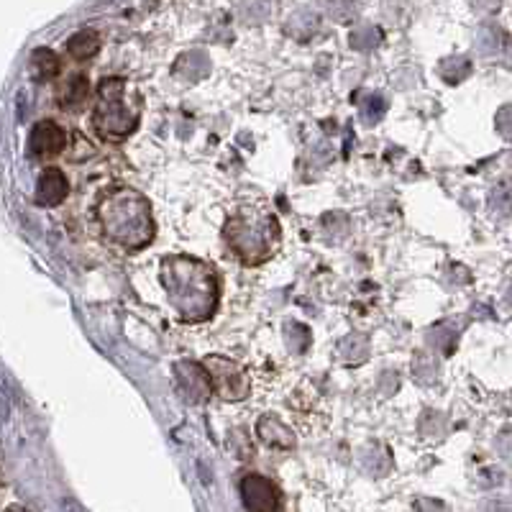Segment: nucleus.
Instances as JSON below:
<instances>
[{
  "label": "nucleus",
  "mask_w": 512,
  "mask_h": 512,
  "mask_svg": "<svg viewBox=\"0 0 512 512\" xmlns=\"http://www.w3.org/2000/svg\"><path fill=\"white\" fill-rule=\"evenodd\" d=\"M167 300L177 318L185 323H205L216 315L221 303V285L208 262L195 256L175 254L162 259L159 272Z\"/></svg>",
  "instance_id": "obj_1"
},
{
  "label": "nucleus",
  "mask_w": 512,
  "mask_h": 512,
  "mask_svg": "<svg viewBox=\"0 0 512 512\" xmlns=\"http://www.w3.org/2000/svg\"><path fill=\"white\" fill-rule=\"evenodd\" d=\"M100 231L113 246L123 251H139L154 241V213L152 203L144 192L134 187L116 185L98 200Z\"/></svg>",
  "instance_id": "obj_2"
},
{
  "label": "nucleus",
  "mask_w": 512,
  "mask_h": 512,
  "mask_svg": "<svg viewBox=\"0 0 512 512\" xmlns=\"http://www.w3.org/2000/svg\"><path fill=\"white\" fill-rule=\"evenodd\" d=\"M231 254L246 267H262L269 262L282 244V226L272 210L267 208H239L231 213L223 226Z\"/></svg>",
  "instance_id": "obj_3"
},
{
  "label": "nucleus",
  "mask_w": 512,
  "mask_h": 512,
  "mask_svg": "<svg viewBox=\"0 0 512 512\" xmlns=\"http://www.w3.org/2000/svg\"><path fill=\"white\" fill-rule=\"evenodd\" d=\"M141 123V95L121 77H105L98 85V103L93 108V128L103 141L128 139Z\"/></svg>",
  "instance_id": "obj_4"
},
{
  "label": "nucleus",
  "mask_w": 512,
  "mask_h": 512,
  "mask_svg": "<svg viewBox=\"0 0 512 512\" xmlns=\"http://www.w3.org/2000/svg\"><path fill=\"white\" fill-rule=\"evenodd\" d=\"M205 369L210 374V382H213V390L221 400L226 402H241L249 395V379L241 364H236L228 356L210 354L205 356Z\"/></svg>",
  "instance_id": "obj_5"
},
{
  "label": "nucleus",
  "mask_w": 512,
  "mask_h": 512,
  "mask_svg": "<svg viewBox=\"0 0 512 512\" xmlns=\"http://www.w3.org/2000/svg\"><path fill=\"white\" fill-rule=\"evenodd\" d=\"M175 379L177 390L185 397L190 405H203L213 395V382L205 369V364H195V361H177L175 364Z\"/></svg>",
  "instance_id": "obj_6"
},
{
  "label": "nucleus",
  "mask_w": 512,
  "mask_h": 512,
  "mask_svg": "<svg viewBox=\"0 0 512 512\" xmlns=\"http://www.w3.org/2000/svg\"><path fill=\"white\" fill-rule=\"evenodd\" d=\"M241 489V502H244L246 510L254 512H274L282 510V495L280 489L274 487V482H269L262 474H246L239 482Z\"/></svg>",
  "instance_id": "obj_7"
},
{
  "label": "nucleus",
  "mask_w": 512,
  "mask_h": 512,
  "mask_svg": "<svg viewBox=\"0 0 512 512\" xmlns=\"http://www.w3.org/2000/svg\"><path fill=\"white\" fill-rule=\"evenodd\" d=\"M29 154L34 159H52L57 154L64 152V146H67V134H64V128L54 121H39L34 128L29 131Z\"/></svg>",
  "instance_id": "obj_8"
},
{
  "label": "nucleus",
  "mask_w": 512,
  "mask_h": 512,
  "mask_svg": "<svg viewBox=\"0 0 512 512\" xmlns=\"http://www.w3.org/2000/svg\"><path fill=\"white\" fill-rule=\"evenodd\" d=\"M70 195V180L59 167H47L41 169L39 180H36V192L34 200L41 208H54V205H62Z\"/></svg>",
  "instance_id": "obj_9"
},
{
  "label": "nucleus",
  "mask_w": 512,
  "mask_h": 512,
  "mask_svg": "<svg viewBox=\"0 0 512 512\" xmlns=\"http://www.w3.org/2000/svg\"><path fill=\"white\" fill-rule=\"evenodd\" d=\"M256 438L267 448H277V451H292L297 446L295 433L274 415H262L256 420Z\"/></svg>",
  "instance_id": "obj_10"
},
{
  "label": "nucleus",
  "mask_w": 512,
  "mask_h": 512,
  "mask_svg": "<svg viewBox=\"0 0 512 512\" xmlns=\"http://www.w3.org/2000/svg\"><path fill=\"white\" fill-rule=\"evenodd\" d=\"M210 70H213L210 57L205 52H200V49L180 54L175 62V77L185 82V85H198V82H203L210 75Z\"/></svg>",
  "instance_id": "obj_11"
},
{
  "label": "nucleus",
  "mask_w": 512,
  "mask_h": 512,
  "mask_svg": "<svg viewBox=\"0 0 512 512\" xmlns=\"http://www.w3.org/2000/svg\"><path fill=\"white\" fill-rule=\"evenodd\" d=\"M461 336V323L459 320H441L431 331L425 333V341L433 351H441L443 356H451L456 351V341Z\"/></svg>",
  "instance_id": "obj_12"
},
{
  "label": "nucleus",
  "mask_w": 512,
  "mask_h": 512,
  "mask_svg": "<svg viewBox=\"0 0 512 512\" xmlns=\"http://www.w3.org/2000/svg\"><path fill=\"white\" fill-rule=\"evenodd\" d=\"M336 351L341 364H346V367H361L369 359V354H372L369 338L364 333H349V336H344L338 341Z\"/></svg>",
  "instance_id": "obj_13"
},
{
  "label": "nucleus",
  "mask_w": 512,
  "mask_h": 512,
  "mask_svg": "<svg viewBox=\"0 0 512 512\" xmlns=\"http://www.w3.org/2000/svg\"><path fill=\"white\" fill-rule=\"evenodd\" d=\"M67 52H70V57L77 59V62H88V59H93L95 54L100 52V34L93 29L77 31V34H72L70 41H67Z\"/></svg>",
  "instance_id": "obj_14"
},
{
  "label": "nucleus",
  "mask_w": 512,
  "mask_h": 512,
  "mask_svg": "<svg viewBox=\"0 0 512 512\" xmlns=\"http://www.w3.org/2000/svg\"><path fill=\"white\" fill-rule=\"evenodd\" d=\"M59 72H62V59H59L52 49H34V54H31V75H34L36 80L49 82L54 80Z\"/></svg>",
  "instance_id": "obj_15"
},
{
  "label": "nucleus",
  "mask_w": 512,
  "mask_h": 512,
  "mask_svg": "<svg viewBox=\"0 0 512 512\" xmlns=\"http://www.w3.org/2000/svg\"><path fill=\"white\" fill-rule=\"evenodd\" d=\"M90 98V82L85 75L70 77V82L59 90V105L64 111H77L85 100Z\"/></svg>",
  "instance_id": "obj_16"
},
{
  "label": "nucleus",
  "mask_w": 512,
  "mask_h": 512,
  "mask_svg": "<svg viewBox=\"0 0 512 512\" xmlns=\"http://www.w3.org/2000/svg\"><path fill=\"white\" fill-rule=\"evenodd\" d=\"M410 372H413V379L418 384H436L438 377H441L438 359L431 354V351H415Z\"/></svg>",
  "instance_id": "obj_17"
},
{
  "label": "nucleus",
  "mask_w": 512,
  "mask_h": 512,
  "mask_svg": "<svg viewBox=\"0 0 512 512\" xmlns=\"http://www.w3.org/2000/svg\"><path fill=\"white\" fill-rule=\"evenodd\" d=\"M472 70V62L466 57H446L438 64V75H441V80L448 82V85H461L466 77L472 75Z\"/></svg>",
  "instance_id": "obj_18"
},
{
  "label": "nucleus",
  "mask_w": 512,
  "mask_h": 512,
  "mask_svg": "<svg viewBox=\"0 0 512 512\" xmlns=\"http://www.w3.org/2000/svg\"><path fill=\"white\" fill-rule=\"evenodd\" d=\"M285 344L292 354H305L313 344V333L305 323H297V320H287L285 323Z\"/></svg>",
  "instance_id": "obj_19"
},
{
  "label": "nucleus",
  "mask_w": 512,
  "mask_h": 512,
  "mask_svg": "<svg viewBox=\"0 0 512 512\" xmlns=\"http://www.w3.org/2000/svg\"><path fill=\"white\" fill-rule=\"evenodd\" d=\"M364 469H367L372 477H387L392 472V454L387 448L372 446L364 451Z\"/></svg>",
  "instance_id": "obj_20"
},
{
  "label": "nucleus",
  "mask_w": 512,
  "mask_h": 512,
  "mask_svg": "<svg viewBox=\"0 0 512 512\" xmlns=\"http://www.w3.org/2000/svg\"><path fill=\"white\" fill-rule=\"evenodd\" d=\"M382 41L384 34L377 26H361V29H354L349 34V47L356 49V52H372Z\"/></svg>",
  "instance_id": "obj_21"
},
{
  "label": "nucleus",
  "mask_w": 512,
  "mask_h": 512,
  "mask_svg": "<svg viewBox=\"0 0 512 512\" xmlns=\"http://www.w3.org/2000/svg\"><path fill=\"white\" fill-rule=\"evenodd\" d=\"M315 31H318V18L313 13H295L285 26V34L297 41H308Z\"/></svg>",
  "instance_id": "obj_22"
},
{
  "label": "nucleus",
  "mask_w": 512,
  "mask_h": 512,
  "mask_svg": "<svg viewBox=\"0 0 512 512\" xmlns=\"http://www.w3.org/2000/svg\"><path fill=\"white\" fill-rule=\"evenodd\" d=\"M384 113H387V100H384V95H379V93L364 95V100H361V105H359L361 121L367 123V126H374V123L382 121Z\"/></svg>",
  "instance_id": "obj_23"
},
{
  "label": "nucleus",
  "mask_w": 512,
  "mask_h": 512,
  "mask_svg": "<svg viewBox=\"0 0 512 512\" xmlns=\"http://www.w3.org/2000/svg\"><path fill=\"white\" fill-rule=\"evenodd\" d=\"M446 428H448V418L443 413H438V410H425L423 418H420L418 423L420 436L433 438V441L446 436Z\"/></svg>",
  "instance_id": "obj_24"
},
{
  "label": "nucleus",
  "mask_w": 512,
  "mask_h": 512,
  "mask_svg": "<svg viewBox=\"0 0 512 512\" xmlns=\"http://www.w3.org/2000/svg\"><path fill=\"white\" fill-rule=\"evenodd\" d=\"M489 210L497 213V216L512 213V185L502 182V185H497L495 190H492V195H489Z\"/></svg>",
  "instance_id": "obj_25"
},
{
  "label": "nucleus",
  "mask_w": 512,
  "mask_h": 512,
  "mask_svg": "<svg viewBox=\"0 0 512 512\" xmlns=\"http://www.w3.org/2000/svg\"><path fill=\"white\" fill-rule=\"evenodd\" d=\"M356 13H359V6L351 3V0H331V16L338 24H349V21H354Z\"/></svg>",
  "instance_id": "obj_26"
},
{
  "label": "nucleus",
  "mask_w": 512,
  "mask_h": 512,
  "mask_svg": "<svg viewBox=\"0 0 512 512\" xmlns=\"http://www.w3.org/2000/svg\"><path fill=\"white\" fill-rule=\"evenodd\" d=\"M495 123H497V131H500V134L505 136L507 141H512V105H505V108H500Z\"/></svg>",
  "instance_id": "obj_27"
},
{
  "label": "nucleus",
  "mask_w": 512,
  "mask_h": 512,
  "mask_svg": "<svg viewBox=\"0 0 512 512\" xmlns=\"http://www.w3.org/2000/svg\"><path fill=\"white\" fill-rule=\"evenodd\" d=\"M397 387H400V377H397L395 372H384L382 377H379V392H382V395H395Z\"/></svg>",
  "instance_id": "obj_28"
},
{
  "label": "nucleus",
  "mask_w": 512,
  "mask_h": 512,
  "mask_svg": "<svg viewBox=\"0 0 512 512\" xmlns=\"http://www.w3.org/2000/svg\"><path fill=\"white\" fill-rule=\"evenodd\" d=\"M497 448H500L502 456H512V431H505L497 438Z\"/></svg>",
  "instance_id": "obj_29"
},
{
  "label": "nucleus",
  "mask_w": 512,
  "mask_h": 512,
  "mask_svg": "<svg viewBox=\"0 0 512 512\" xmlns=\"http://www.w3.org/2000/svg\"><path fill=\"white\" fill-rule=\"evenodd\" d=\"M415 507H443V502H418Z\"/></svg>",
  "instance_id": "obj_30"
},
{
  "label": "nucleus",
  "mask_w": 512,
  "mask_h": 512,
  "mask_svg": "<svg viewBox=\"0 0 512 512\" xmlns=\"http://www.w3.org/2000/svg\"><path fill=\"white\" fill-rule=\"evenodd\" d=\"M507 303L512 305V285H510V290H507Z\"/></svg>",
  "instance_id": "obj_31"
}]
</instances>
